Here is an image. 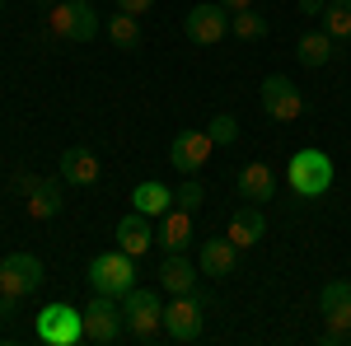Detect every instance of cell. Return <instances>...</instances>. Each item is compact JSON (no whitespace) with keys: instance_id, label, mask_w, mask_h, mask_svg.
Listing matches in <instances>:
<instances>
[{"instance_id":"cell-1","label":"cell","mask_w":351,"mask_h":346,"mask_svg":"<svg viewBox=\"0 0 351 346\" xmlns=\"http://www.w3.org/2000/svg\"><path fill=\"white\" fill-rule=\"evenodd\" d=\"M47 33L56 42H94L99 38V10L89 0H56L47 5Z\"/></svg>"},{"instance_id":"cell-17","label":"cell","mask_w":351,"mask_h":346,"mask_svg":"<svg viewBox=\"0 0 351 346\" xmlns=\"http://www.w3.org/2000/svg\"><path fill=\"white\" fill-rule=\"evenodd\" d=\"M150 243H155L150 215H141L132 206V211L117 220V248H122V253H132V258H141V253H150Z\"/></svg>"},{"instance_id":"cell-21","label":"cell","mask_w":351,"mask_h":346,"mask_svg":"<svg viewBox=\"0 0 351 346\" xmlns=\"http://www.w3.org/2000/svg\"><path fill=\"white\" fill-rule=\"evenodd\" d=\"M132 206H136L141 215H150V220H160V215L173 206V187H164V183H155V178H145V183H136Z\"/></svg>"},{"instance_id":"cell-8","label":"cell","mask_w":351,"mask_h":346,"mask_svg":"<svg viewBox=\"0 0 351 346\" xmlns=\"http://www.w3.org/2000/svg\"><path fill=\"white\" fill-rule=\"evenodd\" d=\"M202 309H206V299H202L197 291L173 295V299L164 304V337H169V342H183V346L197 342V337H202V323H206Z\"/></svg>"},{"instance_id":"cell-10","label":"cell","mask_w":351,"mask_h":346,"mask_svg":"<svg viewBox=\"0 0 351 346\" xmlns=\"http://www.w3.org/2000/svg\"><path fill=\"white\" fill-rule=\"evenodd\" d=\"M43 262L33 258V253H10L5 262H0V295H10V299H24L43 286Z\"/></svg>"},{"instance_id":"cell-27","label":"cell","mask_w":351,"mask_h":346,"mask_svg":"<svg viewBox=\"0 0 351 346\" xmlns=\"http://www.w3.org/2000/svg\"><path fill=\"white\" fill-rule=\"evenodd\" d=\"M206 132H211V140H216V145H234V140H239V122H234L230 112H216Z\"/></svg>"},{"instance_id":"cell-12","label":"cell","mask_w":351,"mask_h":346,"mask_svg":"<svg viewBox=\"0 0 351 346\" xmlns=\"http://www.w3.org/2000/svg\"><path fill=\"white\" fill-rule=\"evenodd\" d=\"M211 150H216L211 132H178L173 140H169V164L188 178V173H197L202 164L211 160Z\"/></svg>"},{"instance_id":"cell-24","label":"cell","mask_w":351,"mask_h":346,"mask_svg":"<svg viewBox=\"0 0 351 346\" xmlns=\"http://www.w3.org/2000/svg\"><path fill=\"white\" fill-rule=\"evenodd\" d=\"M230 33H234L239 42H263V38H267V14L239 10V14H230Z\"/></svg>"},{"instance_id":"cell-28","label":"cell","mask_w":351,"mask_h":346,"mask_svg":"<svg viewBox=\"0 0 351 346\" xmlns=\"http://www.w3.org/2000/svg\"><path fill=\"white\" fill-rule=\"evenodd\" d=\"M33 178H38V173H24V169H19V173L10 178V187H14L19 197H28V187H33Z\"/></svg>"},{"instance_id":"cell-34","label":"cell","mask_w":351,"mask_h":346,"mask_svg":"<svg viewBox=\"0 0 351 346\" xmlns=\"http://www.w3.org/2000/svg\"><path fill=\"white\" fill-rule=\"evenodd\" d=\"M0 10H5V0H0Z\"/></svg>"},{"instance_id":"cell-13","label":"cell","mask_w":351,"mask_h":346,"mask_svg":"<svg viewBox=\"0 0 351 346\" xmlns=\"http://www.w3.org/2000/svg\"><path fill=\"white\" fill-rule=\"evenodd\" d=\"M155 239L164 243V253H188L192 243H197V215L183 211V206H169V211L160 215Z\"/></svg>"},{"instance_id":"cell-31","label":"cell","mask_w":351,"mask_h":346,"mask_svg":"<svg viewBox=\"0 0 351 346\" xmlns=\"http://www.w3.org/2000/svg\"><path fill=\"white\" fill-rule=\"evenodd\" d=\"M324 5H328V0H300V10H304V14H324Z\"/></svg>"},{"instance_id":"cell-32","label":"cell","mask_w":351,"mask_h":346,"mask_svg":"<svg viewBox=\"0 0 351 346\" xmlns=\"http://www.w3.org/2000/svg\"><path fill=\"white\" fill-rule=\"evenodd\" d=\"M220 5H225L230 14H239V10H253V0H220Z\"/></svg>"},{"instance_id":"cell-4","label":"cell","mask_w":351,"mask_h":346,"mask_svg":"<svg viewBox=\"0 0 351 346\" xmlns=\"http://www.w3.org/2000/svg\"><path fill=\"white\" fill-rule=\"evenodd\" d=\"M122 337H127V314H122L117 295H94L84 304V342L117 346Z\"/></svg>"},{"instance_id":"cell-2","label":"cell","mask_w":351,"mask_h":346,"mask_svg":"<svg viewBox=\"0 0 351 346\" xmlns=\"http://www.w3.org/2000/svg\"><path fill=\"white\" fill-rule=\"evenodd\" d=\"M286 183H291L295 197L314 201V197H324L328 187H332V160H328L324 150H295L291 164H286Z\"/></svg>"},{"instance_id":"cell-19","label":"cell","mask_w":351,"mask_h":346,"mask_svg":"<svg viewBox=\"0 0 351 346\" xmlns=\"http://www.w3.org/2000/svg\"><path fill=\"white\" fill-rule=\"evenodd\" d=\"M234 262H239V248L230 239H202V276H216V281H225V276H234Z\"/></svg>"},{"instance_id":"cell-30","label":"cell","mask_w":351,"mask_h":346,"mask_svg":"<svg viewBox=\"0 0 351 346\" xmlns=\"http://www.w3.org/2000/svg\"><path fill=\"white\" fill-rule=\"evenodd\" d=\"M14 309H19V299H10V295H0V319H14Z\"/></svg>"},{"instance_id":"cell-16","label":"cell","mask_w":351,"mask_h":346,"mask_svg":"<svg viewBox=\"0 0 351 346\" xmlns=\"http://www.w3.org/2000/svg\"><path fill=\"white\" fill-rule=\"evenodd\" d=\"M263 234H267V215H263L258 201H253V206H239V211L230 215V234H225V239L234 243L239 253H243V248H253Z\"/></svg>"},{"instance_id":"cell-7","label":"cell","mask_w":351,"mask_h":346,"mask_svg":"<svg viewBox=\"0 0 351 346\" xmlns=\"http://www.w3.org/2000/svg\"><path fill=\"white\" fill-rule=\"evenodd\" d=\"M33 332H38V342H47V346H80L84 342V309L47 304V309H38Z\"/></svg>"},{"instance_id":"cell-18","label":"cell","mask_w":351,"mask_h":346,"mask_svg":"<svg viewBox=\"0 0 351 346\" xmlns=\"http://www.w3.org/2000/svg\"><path fill=\"white\" fill-rule=\"evenodd\" d=\"M197 276H202V267L188 262L183 253H169V258L160 262V286L169 295H192L197 291Z\"/></svg>"},{"instance_id":"cell-9","label":"cell","mask_w":351,"mask_h":346,"mask_svg":"<svg viewBox=\"0 0 351 346\" xmlns=\"http://www.w3.org/2000/svg\"><path fill=\"white\" fill-rule=\"evenodd\" d=\"M183 33L197 47H216V42L230 38V10L220 0H202V5H192L188 14H183Z\"/></svg>"},{"instance_id":"cell-26","label":"cell","mask_w":351,"mask_h":346,"mask_svg":"<svg viewBox=\"0 0 351 346\" xmlns=\"http://www.w3.org/2000/svg\"><path fill=\"white\" fill-rule=\"evenodd\" d=\"M202 201H206V187L197 183V173H188V178H183V187H178V192H173V206H183V211H202Z\"/></svg>"},{"instance_id":"cell-3","label":"cell","mask_w":351,"mask_h":346,"mask_svg":"<svg viewBox=\"0 0 351 346\" xmlns=\"http://www.w3.org/2000/svg\"><path fill=\"white\" fill-rule=\"evenodd\" d=\"M319 314H324V346L351 342V281H328L319 291Z\"/></svg>"},{"instance_id":"cell-29","label":"cell","mask_w":351,"mask_h":346,"mask_svg":"<svg viewBox=\"0 0 351 346\" xmlns=\"http://www.w3.org/2000/svg\"><path fill=\"white\" fill-rule=\"evenodd\" d=\"M150 5H155V0H117V10H127V14H136V19H141Z\"/></svg>"},{"instance_id":"cell-15","label":"cell","mask_w":351,"mask_h":346,"mask_svg":"<svg viewBox=\"0 0 351 346\" xmlns=\"http://www.w3.org/2000/svg\"><path fill=\"white\" fill-rule=\"evenodd\" d=\"M56 173H61V183L94 187V183H99V160H94V150H84V145H71V150L56 160Z\"/></svg>"},{"instance_id":"cell-25","label":"cell","mask_w":351,"mask_h":346,"mask_svg":"<svg viewBox=\"0 0 351 346\" xmlns=\"http://www.w3.org/2000/svg\"><path fill=\"white\" fill-rule=\"evenodd\" d=\"M324 28L332 38H351V0H328L324 5Z\"/></svg>"},{"instance_id":"cell-23","label":"cell","mask_w":351,"mask_h":346,"mask_svg":"<svg viewBox=\"0 0 351 346\" xmlns=\"http://www.w3.org/2000/svg\"><path fill=\"white\" fill-rule=\"evenodd\" d=\"M108 38H112L117 52H136V47H141V19L127 14V10H117L112 24H108Z\"/></svg>"},{"instance_id":"cell-6","label":"cell","mask_w":351,"mask_h":346,"mask_svg":"<svg viewBox=\"0 0 351 346\" xmlns=\"http://www.w3.org/2000/svg\"><path fill=\"white\" fill-rule=\"evenodd\" d=\"M122 314H127V337L136 342H155L164 332V299L155 291H127L122 295Z\"/></svg>"},{"instance_id":"cell-33","label":"cell","mask_w":351,"mask_h":346,"mask_svg":"<svg viewBox=\"0 0 351 346\" xmlns=\"http://www.w3.org/2000/svg\"><path fill=\"white\" fill-rule=\"evenodd\" d=\"M38 5H56V0H38Z\"/></svg>"},{"instance_id":"cell-20","label":"cell","mask_w":351,"mask_h":346,"mask_svg":"<svg viewBox=\"0 0 351 346\" xmlns=\"http://www.w3.org/2000/svg\"><path fill=\"white\" fill-rule=\"evenodd\" d=\"M239 197L243 201H271L276 197V173L267 164H243L239 169Z\"/></svg>"},{"instance_id":"cell-14","label":"cell","mask_w":351,"mask_h":346,"mask_svg":"<svg viewBox=\"0 0 351 346\" xmlns=\"http://www.w3.org/2000/svg\"><path fill=\"white\" fill-rule=\"evenodd\" d=\"M61 206H66L61 173H56V178H33V187H28V197H24L28 220H52V215H61Z\"/></svg>"},{"instance_id":"cell-11","label":"cell","mask_w":351,"mask_h":346,"mask_svg":"<svg viewBox=\"0 0 351 346\" xmlns=\"http://www.w3.org/2000/svg\"><path fill=\"white\" fill-rule=\"evenodd\" d=\"M263 112H267L271 122H295L300 112H304L300 84L291 80V75H267V80H263Z\"/></svg>"},{"instance_id":"cell-22","label":"cell","mask_w":351,"mask_h":346,"mask_svg":"<svg viewBox=\"0 0 351 346\" xmlns=\"http://www.w3.org/2000/svg\"><path fill=\"white\" fill-rule=\"evenodd\" d=\"M332 47H337V38H332L328 28H314V33H304L295 42V56H300V66L314 71V66H328V61H332Z\"/></svg>"},{"instance_id":"cell-5","label":"cell","mask_w":351,"mask_h":346,"mask_svg":"<svg viewBox=\"0 0 351 346\" xmlns=\"http://www.w3.org/2000/svg\"><path fill=\"white\" fill-rule=\"evenodd\" d=\"M89 286H94V295H117L122 299L136 286V258L122 253V248L89 258Z\"/></svg>"}]
</instances>
